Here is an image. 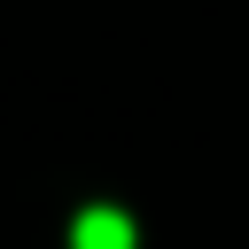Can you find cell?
<instances>
[{
	"label": "cell",
	"instance_id": "1",
	"mask_svg": "<svg viewBox=\"0 0 249 249\" xmlns=\"http://www.w3.org/2000/svg\"><path fill=\"white\" fill-rule=\"evenodd\" d=\"M70 249H132V218L124 210H86L78 233H70Z\"/></svg>",
	"mask_w": 249,
	"mask_h": 249
}]
</instances>
